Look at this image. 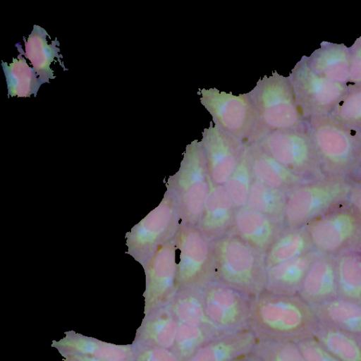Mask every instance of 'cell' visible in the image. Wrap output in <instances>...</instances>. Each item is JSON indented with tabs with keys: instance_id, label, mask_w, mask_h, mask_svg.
Listing matches in <instances>:
<instances>
[{
	"instance_id": "ac0fdd59",
	"label": "cell",
	"mask_w": 361,
	"mask_h": 361,
	"mask_svg": "<svg viewBox=\"0 0 361 361\" xmlns=\"http://www.w3.org/2000/svg\"><path fill=\"white\" fill-rule=\"evenodd\" d=\"M298 295L311 306L337 298L336 261L320 254L311 264Z\"/></svg>"
},
{
	"instance_id": "b9f144b4",
	"label": "cell",
	"mask_w": 361,
	"mask_h": 361,
	"mask_svg": "<svg viewBox=\"0 0 361 361\" xmlns=\"http://www.w3.org/2000/svg\"><path fill=\"white\" fill-rule=\"evenodd\" d=\"M234 361H262L258 357H257L252 351L245 354Z\"/></svg>"
},
{
	"instance_id": "9a60e30c",
	"label": "cell",
	"mask_w": 361,
	"mask_h": 361,
	"mask_svg": "<svg viewBox=\"0 0 361 361\" xmlns=\"http://www.w3.org/2000/svg\"><path fill=\"white\" fill-rule=\"evenodd\" d=\"M285 230L283 224L245 206L237 209L232 228L234 233L263 255Z\"/></svg>"
},
{
	"instance_id": "7402d4cb",
	"label": "cell",
	"mask_w": 361,
	"mask_h": 361,
	"mask_svg": "<svg viewBox=\"0 0 361 361\" xmlns=\"http://www.w3.org/2000/svg\"><path fill=\"white\" fill-rule=\"evenodd\" d=\"M178 321L166 305L145 314L133 343L172 349Z\"/></svg>"
},
{
	"instance_id": "d590c367",
	"label": "cell",
	"mask_w": 361,
	"mask_h": 361,
	"mask_svg": "<svg viewBox=\"0 0 361 361\" xmlns=\"http://www.w3.org/2000/svg\"><path fill=\"white\" fill-rule=\"evenodd\" d=\"M329 116L361 131V85H348L346 93Z\"/></svg>"
},
{
	"instance_id": "d6986e66",
	"label": "cell",
	"mask_w": 361,
	"mask_h": 361,
	"mask_svg": "<svg viewBox=\"0 0 361 361\" xmlns=\"http://www.w3.org/2000/svg\"><path fill=\"white\" fill-rule=\"evenodd\" d=\"M251 168L255 178L274 189L288 193L310 181L288 170L258 144H248Z\"/></svg>"
},
{
	"instance_id": "836d02e7",
	"label": "cell",
	"mask_w": 361,
	"mask_h": 361,
	"mask_svg": "<svg viewBox=\"0 0 361 361\" xmlns=\"http://www.w3.org/2000/svg\"><path fill=\"white\" fill-rule=\"evenodd\" d=\"M254 176L246 144L235 170L224 185L237 209L246 206Z\"/></svg>"
},
{
	"instance_id": "83f0119b",
	"label": "cell",
	"mask_w": 361,
	"mask_h": 361,
	"mask_svg": "<svg viewBox=\"0 0 361 361\" xmlns=\"http://www.w3.org/2000/svg\"><path fill=\"white\" fill-rule=\"evenodd\" d=\"M202 290L203 295L219 305L245 326H248L254 298L230 286L212 282Z\"/></svg>"
},
{
	"instance_id": "7c38bea8",
	"label": "cell",
	"mask_w": 361,
	"mask_h": 361,
	"mask_svg": "<svg viewBox=\"0 0 361 361\" xmlns=\"http://www.w3.org/2000/svg\"><path fill=\"white\" fill-rule=\"evenodd\" d=\"M142 265L146 274L144 296L147 314L168 305L178 292L175 235L159 245Z\"/></svg>"
},
{
	"instance_id": "ffe728a7",
	"label": "cell",
	"mask_w": 361,
	"mask_h": 361,
	"mask_svg": "<svg viewBox=\"0 0 361 361\" xmlns=\"http://www.w3.org/2000/svg\"><path fill=\"white\" fill-rule=\"evenodd\" d=\"M320 254L319 252L310 251L267 269L264 290L298 295L311 264Z\"/></svg>"
},
{
	"instance_id": "4dcf8cb0",
	"label": "cell",
	"mask_w": 361,
	"mask_h": 361,
	"mask_svg": "<svg viewBox=\"0 0 361 361\" xmlns=\"http://www.w3.org/2000/svg\"><path fill=\"white\" fill-rule=\"evenodd\" d=\"M288 194L271 188L254 178L246 207L283 224Z\"/></svg>"
},
{
	"instance_id": "9c48e42d",
	"label": "cell",
	"mask_w": 361,
	"mask_h": 361,
	"mask_svg": "<svg viewBox=\"0 0 361 361\" xmlns=\"http://www.w3.org/2000/svg\"><path fill=\"white\" fill-rule=\"evenodd\" d=\"M199 94L200 103L212 116L214 126L245 144L251 143L256 116L248 93L235 95L216 88H203Z\"/></svg>"
},
{
	"instance_id": "f1b7e54d",
	"label": "cell",
	"mask_w": 361,
	"mask_h": 361,
	"mask_svg": "<svg viewBox=\"0 0 361 361\" xmlns=\"http://www.w3.org/2000/svg\"><path fill=\"white\" fill-rule=\"evenodd\" d=\"M312 246L307 228L285 229L266 252V269L310 252Z\"/></svg>"
},
{
	"instance_id": "d4e9b609",
	"label": "cell",
	"mask_w": 361,
	"mask_h": 361,
	"mask_svg": "<svg viewBox=\"0 0 361 361\" xmlns=\"http://www.w3.org/2000/svg\"><path fill=\"white\" fill-rule=\"evenodd\" d=\"M320 323L361 337V304L337 297L312 305Z\"/></svg>"
},
{
	"instance_id": "1f68e13d",
	"label": "cell",
	"mask_w": 361,
	"mask_h": 361,
	"mask_svg": "<svg viewBox=\"0 0 361 361\" xmlns=\"http://www.w3.org/2000/svg\"><path fill=\"white\" fill-rule=\"evenodd\" d=\"M338 297L361 304V256L342 254L336 261Z\"/></svg>"
},
{
	"instance_id": "8fae6325",
	"label": "cell",
	"mask_w": 361,
	"mask_h": 361,
	"mask_svg": "<svg viewBox=\"0 0 361 361\" xmlns=\"http://www.w3.org/2000/svg\"><path fill=\"white\" fill-rule=\"evenodd\" d=\"M254 143L297 175L307 178L324 175L305 128L277 130Z\"/></svg>"
},
{
	"instance_id": "44dd1931",
	"label": "cell",
	"mask_w": 361,
	"mask_h": 361,
	"mask_svg": "<svg viewBox=\"0 0 361 361\" xmlns=\"http://www.w3.org/2000/svg\"><path fill=\"white\" fill-rule=\"evenodd\" d=\"M52 346L60 353H70L85 356L115 360H133V344H114L102 341L80 334L68 331Z\"/></svg>"
},
{
	"instance_id": "484cf974",
	"label": "cell",
	"mask_w": 361,
	"mask_h": 361,
	"mask_svg": "<svg viewBox=\"0 0 361 361\" xmlns=\"http://www.w3.org/2000/svg\"><path fill=\"white\" fill-rule=\"evenodd\" d=\"M166 305L178 322L207 328L219 334L226 333L221 330L207 315L202 289L179 290Z\"/></svg>"
},
{
	"instance_id": "ba28073f",
	"label": "cell",
	"mask_w": 361,
	"mask_h": 361,
	"mask_svg": "<svg viewBox=\"0 0 361 361\" xmlns=\"http://www.w3.org/2000/svg\"><path fill=\"white\" fill-rule=\"evenodd\" d=\"M288 78L305 121L312 117L329 116L348 90V85L316 73L305 56L296 63Z\"/></svg>"
},
{
	"instance_id": "5b68a950",
	"label": "cell",
	"mask_w": 361,
	"mask_h": 361,
	"mask_svg": "<svg viewBox=\"0 0 361 361\" xmlns=\"http://www.w3.org/2000/svg\"><path fill=\"white\" fill-rule=\"evenodd\" d=\"M210 181L202 142L195 140L187 145L178 171L168 182L167 191L176 200L181 224L198 226Z\"/></svg>"
},
{
	"instance_id": "2e32d148",
	"label": "cell",
	"mask_w": 361,
	"mask_h": 361,
	"mask_svg": "<svg viewBox=\"0 0 361 361\" xmlns=\"http://www.w3.org/2000/svg\"><path fill=\"white\" fill-rule=\"evenodd\" d=\"M235 211V204L225 186L215 185L211 180L197 226L210 241H214L231 231Z\"/></svg>"
},
{
	"instance_id": "277c9868",
	"label": "cell",
	"mask_w": 361,
	"mask_h": 361,
	"mask_svg": "<svg viewBox=\"0 0 361 361\" xmlns=\"http://www.w3.org/2000/svg\"><path fill=\"white\" fill-rule=\"evenodd\" d=\"M248 94L256 116L251 143L277 130L305 128V119L288 77L274 72L259 79Z\"/></svg>"
},
{
	"instance_id": "cb8c5ba5",
	"label": "cell",
	"mask_w": 361,
	"mask_h": 361,
	"mask_svg": "<svg viewBox=\"0 0 361 361\" xmlns=\"http://www.w3.org/2000/svg\"><path fill=\"white\" fill-rule=\"evenodd\" d=\"M47 36H48V34L44 28L35 25L27 39L26 40L23 37L25 51H24L22 49L20 43L16 44L20 54L30 61L32 68L43 83H49L50 79L56 78L54 75V71L50 68V65L55 57L58 59L59 62L62 66L60 60L62 55L58 54L60 51V49L57 47L59 44V41L55 39L51 44H49L46 39Z\"/></svg>"
},
{
	"instance_id": "d6a6232c",
	"label": "cell",
	"mask_w": 361,
	"mask_h": 361,
	"mask_svg": "<svg viewBox=\"0 0 361 361\" xmlns=\"http://www.w3.org/2000/svg\"><path fill=\"white\" fill-rule=\"evenodd\" d=\"M221 334L207 328L178 322L172 350L180 361H187L206 342Z\"/></svg>"
},
{
	"instance_id": "e0dca14e",
	"label": "cell",
	"mask_w": 361,
	"mask_h": 361,
	"mask_svg": "<svg viewBox=\"0 0 361 361\" xmlns=\"http://www.w3.org/2000/svg\"><path fill=\"white\" fill-rule=\"evenodd\" d=\"M257 340L256 334L247 326L211 338L187 361H234L252 351Z\"/></svg>"
},
{
	"instance_id": "3957f363",
	"label": "cell",
	"mask_w": 361,
	"mask_h": 361,
	"mask_svg": "<svg viewBox=\"0 0 361 361\" xmlns=\"http://www.w3.org/2000/svg\"><path fill=\"white\" fill-rule=\"evenodd\" d=\"M305 130L316 151L323 174L343 177L361 162V131L331 116L305 121Z\"/></svg>"
},
{
	"instance_id": "f546056e",
	"label": "cell",
	"mask_w": 361,
	"mask_h": 361,
	"mask_svg": "<svg viewBox=\"0 0 361 361\" xmlns=\"http://www.w3.org/2000/svg\"><path fill=\"white\" fill-rule=\"evenodd\" d=\"M1 66L6 80L8 97H30L31 94L36 97L43 82L21 54L13 58L10 64L2 61Z\"/></svg>"
},
{
	"instance_id": "ab89813d",
	"label": "cell",
	"mask_w": 361,
	"mask_h": 361,
	"mask_svg": "<svg viewBox=\"0 0 361 361\" xmlns=\"http://www.w3.org/2000/svg\"><path fill=\"white\" fill-rule=\"evenodd\" d=\"M61 354L63 357V361H134L133 360L97 358L70 353H61Z\"/></svg>"
},
{
	"instance_id": "4fadbf2b",
	"label": "cell",
	"mask_w": 361,
	"mask_h": 361,
	"mask_svg": "<svg viewBox=\"0 0 361 361\" xmlns=\"http://www.w3.org/2000/svg\"><path fill=\"white\" fill-rule=\"evenodd\" d=\"M360 228L359 216L352 209H343L312 220L307 224V231L312 246L327 255L353 241Z\"/></svg>"
},
{
	"instance_id": "74e56055",
	"label": "cell",
	"mask_w": 361,
	"mask_h": 361,
	"mask_svg": "<svg viewBox=\"0 0 361 361\" xmlns=\"http://www.w3.org/2000/svg\"><path fill=\"white\" fill-rule=\"evenodd\" d=\"M295 342L307 361H341L312 336L298 339Z\"/></svg>"
},
{
	"instance_id": "60d3db41",
	"label": "cell",
	"mask_w": 361,
	"mask_h": 361,
	"mask_svg": "<svg viewBox=\"0 0 361 361\" xmlns=\"http://www.w3.org/2000/svg\"><path fill=\"white\" fill-rule=\"evenodd\" d=\"M348 197L350 201L361 216V185L352 187Z\"/></svg>"
},
{
	"instance_id": "7a4b0ae2",
	"label": "cell",
	"mask_w": 361,
	"mask_h": 361,
	"mask_svg": "<svg viewBox=\"0 0 361 361\" xmlns=\"http://www.w3.org/2000/svg\"><path fill=\"white\" fill-rule=\"evenodd\" d=\"M212 245L214 281L254 298L265 290L264 255L232 233L212 241Z\"/></svg>"
},
{
	"instance_id": "7bdbcfd3",
	"label": "cell",
	"mask_w": 361,
	"mask_h": 361,
	"mask_svg": "<svg viewBox=\"0 0 361 361\" xmlns=\"http://www.w3.org/2000/svg\"><path fill=\"white\" fill-rule=\"evenodd\" d=\"M358 169V170L360 171V172L361 173V162H360V166H359V167H358V169Z\"/></svg>"
},
{
	"instance_id": "5bb4252c",
	"label": "cell",
	"mask_w": 361,
	"mask_h": 361,
	"mask_svg": "<svg viewBox=\"0 0 361 361\" xmlns=\"http://www.w3.org/2000/svg\"><path fill=\"white\" fill-rule=\"evenodd\" d=\"M201 142L212 182L224 185L237 166L246 144L212 123L204 129Z\"/></svg>"
},
{
	"instance_id": "30bf717a",
	"label": "cell",
	"mask_w": 361,
	"mask_h": 361,
	"mask_svg": "<svg viewBox=\"0 0 361 361\" xmlns=\"http://www.w3.org/2000/svg\"><path fill=\"white\" fill-rule=\"evenodd\" d=\"M180 224L176 200L166 191L158 206L128 234L129 253L143 264L159 245L175 235Z\"/></svg>"
},
{
	"instance_id": "e575fe53",
	"label": "cell",
	"mask_w": 361,
	"mask_h": 361,
	"mask_svg": "<svg viewBox=\"0 0 361 361\" xmlns=\"http://www.w3.org/2000/svg\"><path fill=\"white\" fill-rule=\"evenodd\" d=\"M252 352L262 361H307L291 340L257 338Z\"/></svg>"
},
{
	"instance_id": "8d00e7d4",
	"label": "cell",
	"mask_w": 361,
	"mask_h": 361,
	"mask_svg": "<svg viewBox=\"0 0 361 361\" xmlns=\"http://www.w3.org/2000/svg\"><path fill=\"white\" fill-rule=\"evenodd\" d=\"M134 361H180L172 349L133 343Z\"/></svg>"
},
{
	"instance_id": "f35d334b",
	"label": "cell",
	"mask_w": 361,
	"mask_h": 361,
	"mask_svg": "<svg viewBox=\"0 0 361 361\" xmlns=\"http://www.w3.org/2000/svg\"><path fill=\"white\" fill-rule=\"evenodd\" d=\"M348 85H361V36L355 39L351 47Z\"/></svg>"
},
{
	"instance_id": "8992f818",
	"label": "cell",
	"mask_w": 361,
	"mask_h": 361,
	"mask_svg": "<svg viewBox=\"0 0 361 361\" xmlns=\"http://www.w3.org/2000/svg\"><path fill=\"white\" fill-rule=\"evenodd\" d=\"M351 185L343 177L329 176L303 183L287 195L285 229L301 228L348 197Z\"/></svg>"
},
{
	"instance_id": "52a82bcc",
	"label": "cell",
	"mask_w": 361,
	"mask_h": 361,
	"mask_svg": "<svg viewBox=\"0 0 361 361\" xmlns=\"http://www.w3.org/2000/svg\"><path fill=\"white\" fill-rule=\"evenodd\" d=\"M177 290L202 289L214 281L213 250L198 226L180 224L175 234Z\"/></svg>"
},
{
	"instance_id": "4316f807",
	"label": "cell",
	"mask_w": 361,
	"mask_h": 361,
	"mask_svg": "<svg viewBox=\"0 0 361 361\" xmlns=\"http://www.w3.org/2000/svg\"><path fill=\"white\" fill-rule=\"evenodd\" d=\"M311 336L339 360L361 361L360 336L320 322Z\"/></svg>"
},
{
	"instance_id": "603a6c76",
	"label": "cell",
	"mask_w": 361,
	"mask_h": 361,
	"mask_svg": "<svg viewBox=\"0 0 361 361\" xmlns=\"http://www.w3.org/2000/svg\"><path fill=\"white\" fill-rule=\"evenodd\" d=\"M305 59L310 67L320 75L348 85L350 51L344 44L323 43Z\"/></svg>"
},
{
	"instance_id": "6da1fadb",
	"label": "cell",
	"mask_w": 361,
	"mask_h": 361,
	"mask_svg": "<svg viewBox=\"0 0 361 361\" xmlns=\"http://www.w3.org/2000/svg\"><path fill=\"white\" fill-rule=\"evenodd\" d=\"M319 323L311 305L298 295L264 290L253 300L248 326L257 338L295 341L311 336Z\"/></svg>"
}]
</instances>
